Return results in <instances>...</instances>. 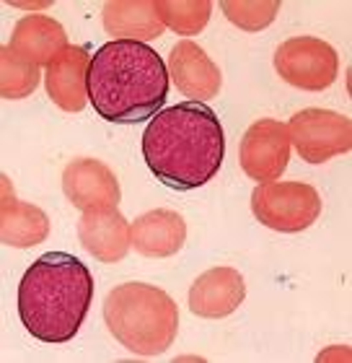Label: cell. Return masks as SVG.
Instances as JSON below:
<instances>
[{"label":"cell","mask_w":352,"mask_h":363,"mask_svg":"<svg viewBox=\"0 0 352 363\" xmlns=\"http://www.w3.org/2000/svg\"><path fill=\"white\" fill-rule=\"evenodd\" d=\"M241 169L254 182H278L290 161V135L280 120H256L241 138Z\"/></svg>","instance_id":"obj_8"},{"label":"cell","mask_w":352,"mask_h":363,"mask_svg":"<svg viewBox=\"0 0 352 363\" xmlns=\"http://www.w3.org/2000/svg\"><path fill=\"white\" fill-rule=\"evenodd\" d=\"M93 301V275L65 252H47L18 283V317L37 340L60 345L81 330Z\"/></svg>","instance_id":"obj_3"},{"label":"cell","mask_w":352,"mask_h":363,"mask_svg":"<svg viewBox=\"0 0 352 363\" xmlns=\"http://www.w3.org/2000/svg\"><path fill=\"white\" fill-rule=\"evenodd\" d=\"M275 70L285 84L303 91H324L337 81L339 57L319 37H293L278 47Z\"/></svg>","instance_id":"obj_7"},{"label":"cell","mask_w":352,"mask_h":363,"mask_svg":"<svg viewBox=\"0 0 352 363\" xmlns=\"http://www.w3.org/2000/svg\"><path fill=\"white\" fill-rule=\"evenodd\" d=\"M166 70L184 96H189L192 101H203V104L205 99H215L223 84L217 65L192 39H184L174 47Z\"/></svg>","instance_id":"obj_10"},{"label":"cell","mask_w":352,"mask_h":363,"mask_svg":"<svg viewBox=\"0 0 352 363\" xmlns=\"http://www.w3.org/2000/svg\"><path fill=\"white\" fill-rule=\"evenodd\" d=\"M65 47H68L65 29L55 18L39 13L23 16L11 37V50L34 65H50Z\"/></svg>","instance_id":"obj_16"},{"label":"cell","mask_w":352,"mask_h":363,"mask_svg":"<svg viewBox=\"0 0 352 363\" xmlns=\"http://www.w3.org/2000/svg\"><path fill=\"white\" fill-rule=\"evenodd\" d=\"M288 135L300 159L324 164L352 148V122L331 109H300L288 122Z\"/></svg>","instance_id":"obj_6"},{"label":"cell","mask_w":352,"mask_h":363,"mask_svg":"<svg viewBox=\"0 0 352 363\" xmlns=\"http://www.w3.org/2000/svg\"><path fill=\"white\" fill-rule=\"evenodd\" d=\"M164 57L145 42H106L89 65V101L106 122L135 125L156 117L169 96Z\"/></svg>","instance_id":"obj_2"},{"label":"cell","mask_w":352,"mask_h":363,"mask_svg":"<svg viewBox=\"0 0 352 363\" xmlns=\"http://www.w3.org/2000/svg\"><path fill=\"white\" fill-rule=\"evenodd\" d=\"M78 239L83 250L98 262L114 265L127 257L130 252V223L117 208L86 211L78 220Z\"/></svg>","instance_id":"obj_12"},{"label":"cell","mask_w":352,"mask_h":363,"mask_svg":"<svg viewBox=\"0 0 352 363\" xmlns=\"http://www.w3.org/2000/svg\"><path fill=\"white\" fill-rule=\"evenodd\" d=\"M50 234V218L37 205L16 200L8 177H3V197H0V239L6 247L26 250L37 247Z\"/></svg>","instance_id":"obj_15"},{"label":"cell","mask_w":352,"mask_h":363,"mask_svg":"<svg viewBox=\"0 0 352 363\" xmlns=\"http://www.w3.org/2000/svg\"><path fill=\"white\" fill-rule=\"evenodd\" d=\"M225 18L244 31H262L267 29L275 16L280 13L278 0H225L223 6Z\"/></svg>","instance_id":"obj_20"},{"label":"cell","mask_w":352,"mask_h":363,"mask_svg":"<svg viewBox=\"0 0 352 363\" xmlns=\"http://www.w3.org/2000/svg\"><path fill=\"white\" fill-rule=\"evenodd\" d=\"M109 333L137 356H161L179 330V309L164 288L150 283H122L104 301Z\"/></svg>","instance_id":"obj_4"},{"label":"cell","mask_w":352,"mask_h":363,"mask_svg":"<svg viewBox=\"0 0 352 363\" xmlns=\"http://www.w3.org/2000/svg\"><path fill=\"white\" fill-rule=\"evenodd\" d=\"M0 94L3 99L13 101V99H23L34 94V89L39 86V65L26 62L23 57L11 50V45H6L0 50Z\"/></svg>","instance_id":"obj_19"},{"label":"cell","mask_w":352,"mask_h":363,"mask_svg":"<svg viewBox=\"0 0 352 363\" xmlns=\"http://www.w3.org/2000/svg\"><path fill=\"white\" fill-rule=\"evenodd\" d=\"M251 213L262 226L298 234L322 216V197L306 182H267L251 192Z\"/></svg>","instance_id":"obj_5"},{"label":"cell","mask_w":352,"mask_h":363,"mask_svg":"<svg viewBox=\"0 0 352 363\" xmlns=\"http://www.w3.org/2000/svg\"><path fill=\"white\" fill-rule=\"evenodd\" d=\"M187 242V223L176 211L158 208L142 213L130 226V244L145 257H171Z\"/></svg>","instance_id":"obj_14"},{"label":"cell","mask_w":352,"mask_h":363,"mask_svg":"<svg viewBox=\"0 0 352 363\" xmlns=\"http://www.w3.org/2000/svg\"><path fill=\"white\" fill-rule=\"evenodd\" d=\"M62 189L68 200L86 211H106L120 203V184L117 177L104 161L75 159L62 172Z\"/></svg>","instance_id":"obj_9"},{"label":"cell","mask_w":352,"mask_h":363,"mask_svg":"<svg viewBox=\"0 0 352 363\" xmlns=\"http://www.w3.org/2000/svg\"><path fill=\"white\" fill-rule=\"evenodd\" d=\"M225 138L217 114L203 101L158 112L142 133V159L161 184L189 192L220 172Z\"/></svg>","instance_id":"obj_1"},{"label":"cell","mask_w":352,"mask_h":363,"mask_svg":"<svg viewBox=\"0 0 352 363\" xmlns=\"http://www.w3.org/2000/svg\"><path fill=\"white\" fill-rule=\"evenodd\" d=\"M156 13L164 26L181 37H195L210 21V0H156Z\"/></svg>","instance_id":"obj_18"},{"label":"cell","mask_w":352,"mask_h":363,"mask_svg":"<svg viewBox=\"0 0 352 363\" xmlns=\"http://www.w3.org/2000/svg\"><path fill=\"white\" fill-rule=\"evenodd\" d=\"M104 29L112 37L122 39H153L164 34V23L156 13V3L150 0H117V3H106L104 6Z\"/></svg>","instance_id":"obj_17"},{"label":"cell","mask_w":352,"mask_h":363,"mask_svg":"<svg viewBox=\"0 0 352 363\" xmlns=\"http://www.w3.org/2000/svg\"><path fill=\"white\" fill-rule=\"evenodd\" d=\"M89 52L70 45L47 65V94L65 112H81L89 104Z\"/></svg>","instance_id":"obj_13"},{"label":"cell","mask_w":352,"mask_h":363,"mask_svg":"<svg viewBox=\"0 0 352 363\" xmlns=\"http://www.w3.org/2000/svg\"><path fill=\"white\" fill-rule=\"evenodd\" d=\"M246 298L244 275L233 267H212L189 288V309L197 317L220 319L239 309Z\"/></svg>","instance_id":"obj_11"}]
</instances>
